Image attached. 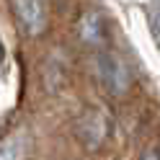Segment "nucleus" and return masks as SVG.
I'll use <instances>...</instances> for the list:
<instances>
[{
  "mask_svg": "<svg viewBox=\"0 0 160 160\" xmlns=\"http://www.w3.org/2000/svg\"><path fill=\"white\" fill-rule=\"evenodd\" d=\"M96 70H98V78H101V83H103L106 91L124 93L129 88V70H127V65L116 54L101 52L98 59H96Z\"/></svg>",
  "mask_w": 160,
  "mask_h": 160,
  "instance_id": "1",
  "label": "nucleus"
},
{
  "mask_svg": "<svg viewBox=\"0 0 160 160\" xmlns=\"http://www.w3.org/2000/svg\"><path fill=\"white\" fill-rule=\"evenodd\" d=\"M11 8L16 13L18 26L23 28V34L36 36L47 28V5L44 0H11Z\"/></svg>",
  "mask_w": 160,
  "mask_h": 160,
  "instance_id": "2",
  "label": "nucleus"
},
{
  "mask_svg": "<svg viewBox=\"0 0 160 160\" xmlns=\"http://www.w3.org/2000/svg\"><path fill=\"white\" fill-rule=\"evenodd\" d=\"M108 132V122L103 119V114H98V111H85L83 116H80V122H78V137L83 139V142L88 147H98L103 142V137Z\"/></svg>",
  "mask_w": 160,
  "mask_h": 160,
  "instance_id": "3",
  "label": "nucleus"
},
{
  "mask_svg": "<svg viewBox=\"0 0 160 160\" xmlns=\"http://www.w3.org/2000/svg\"><path fill=\"white\" fill-rule=\"evenodd\" d=\"M28 147H31V139L23 129L13 132L0 142V160H23L28 155Z\"/></svg>",
  "mask_w": 160,
  "mask_h": 160,
  "instance_id": "4",
  "label": "nucleus"
},
{
  "mask_svg": "<svg viewBox=\"0 0 160 160\" xmlns=\"http://www.w3.org/2000/svg\"><path fill=\"white\" fill-rule=\"evenodd\" d=\"M101 36H103L101 18H98L96 13L85 16V18H83V39H85V42H93V44H98V42H101Z\"/></svg>",
  "mask_w": 160,
  "mask_h": 160,
  "instance_id": "5",
  "label": "nucleus"
},
{
  "mask_svg": "<svg viewBox=\"0 0 160 160\" xmlns=\"http://www.w3.org/2000/svg\"><path fill=\"white\" fill-rule=\"evenodd\" d=\"M147 23H150V34H152L155 44L160 49V3H150L147 5Z\"/></svg>",
  "mask_w": 160,
  "mask_h": 160,
  "instance_id": "6",
  "label": "nucleus"
},
{
  "mask_svg": "<svg viewBox=\"0 0 160 160\" xmlns=\"http://www.w3.org/2000/svg\"><path fill=\"white\" fill-rule=\"evenodd\" d=\"M142 160H160V152L158 150H147V152L142 155Z\"/></svg>",
  "mask_w": 160,
  "mask_h": 160,
  "instance_id": "7",
  "label": "nucleus"
},
{
  "mask_svg": "<svg viewBox=\"0 0 160 160\" xmlns=\"http://www.w3.org/2000/svg\"><path fill=\"white\" fill-rule=\"evenodd\" d=\"M3 54H5V49H3V42H0V59H3Z\"/></svg>",
  "mask_w": 160,
  "mask_h": 160,
  "instance_id": "8",
  "label": "nucleus"
}]
</instances>
